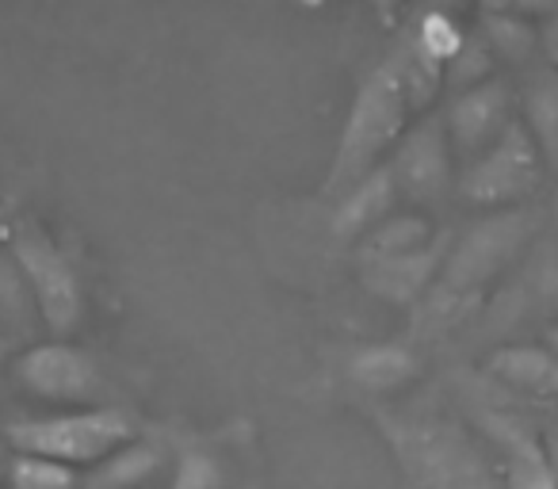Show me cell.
Segmentation results:
<instances>
[{
  "mask_svg": "<svg viewBox=\"0 0 558 489\" xmlns=\"http://www.w3.org/2000/svg\"><path fill=\"white\" fill-rule=\"evenodd\" d=\"M535 230L539 222H535V210L527 207L489 210L486 218H478L451 245L436 288L421 298V326L444 333V329L459 326L471 310H478L489 283L517 265L520 253L532 245Z\"/></svg>",
  "mask_w": 558,
  "mask_h": 489,
  "instance_id": "obj_1",
  "label": "cell"
},
{
  "mask_svg": "<svg viewBox=\"0 0 558 489\" xmlns=\"http://www.w3.org/2000/svg\"><path fill=\"white\" fill-rule=\"evenodd\" d=\"M410 111V93H405L398 58L375 65L364 85H360L356 100H352L349 119H344L333 169H329V192H349L356 180H364L372 169H379V157L395 142H402Z\"/></svg>",
  "mask_w": 558,
  "mask_h": 489,
  "instance_id": "obj_2",
  "label": "cell"
},
{
  "mask_svg": "<svg viewBox=\"0 0 558 489\" xmlns=\"http://www.w3.org/2000/svg\"><path fill=\"white\" fill-rule=\"evenodd\" d=\"M9 443L16 455L54 459L65 466H96L119 448L134 443V425L119 409H70L54 417H32L9 425Z\"/></svg>",
  "mask_w": 558,
  "mask_h": 489,
  "instance_id": "obj_3",
  "label": "cell"
},
{
  "mask_svg": "<svg viewBox=\"0 0 558 489\" xmlns=\"http://www.w3.org/2000/svg\"><path fill=\"white\" fill-rule=\"evenodd\" d=\"M9 249L16 257V265L24 268L27 283H32L43 326L54 337H70L85 318V291H81V280L70 260H65V253L27 218L12 225Z\"/></svg>",
  "mask_w": 558,
  "mask_h": 489,
  "instance_id": "obj_4",
  "label": "cell"
},
{
  "mask_svg": "<svg viewBox=\"0 0 558 489\" xmlns=\"http://www.w3.org/2000/svg\"><path fill=\"white\" fill-rule=\"evenodd\" d=\"M543 172H547L543 154L517 119L494 149H486L478 161L466 164L459 176V195L482 210H512L524 207V199L539 192Z\"/></svg>",
  "mask_w": 558,
  "mask_h": 489,
  "instance_id": "obj_5",
  "label": "cell"
},
{
  "mask_svg": "<svg viewBox=\"0 0 558 489\" xmlns=\"http://www.w3.org/2000/svg\"><path fill=\"white\" fill-rule=\"evenodd\" d=\"M387 164L402 199L436 207L456 184V149L448 138V123L440 115H425L413 131L402 134Z\"/></svg>",
  "mask_w": 558,
  "mask_h": 489,
  "instance_id": "obj_6",
  "label": "cell"
},
{
  "mask_svg": "<svg viewBox=\"0 0 558 489\" xmlns=\"http://www.w3.org/2000/svg\"><path fill=\"white\" fill-rule=\"evenodd\" d=\"M448 138L456 157H463L466 164L478 161L486 149H494L497 142L505 138L512 123H517V96H512V85L501 77L486 81V85L471 88V93H459L451 100L448 115Z\"/></svg>",
  "mask_w": 558,
  "mask_h": 489,
  "instance_id": "obj_7",
  "label": "cell"
},
{
  "mask_svg": "<svg viewBox=\"0 0 558 489\" xmlns=\"http://www.w3.org/2000/svg\"><path fill=\"white\" fill-rule=\"evenodd\" d=\"M16 379L32 394L47 398V402H88L100 390V371H96L93 356L65 341H47L35 349L20 352L16 359Z\"/></svg>",
  "mask_w": 558,
  "mask_h": 489,
  "instance_id": "obj_8",
  "label": "cell"
},
{
  "mask_svg": "<svg viewBox=\"0 0 558 489\" xmlns=\"http://www.w3.org/2000/svg\"><path fill=\"white\" fill-rule=\"evenodd\" d=\"M478 425L486 428V436L505 459V489H558V470L547 440L532 432L527 420L501 409H486Z\"/></svg>",
  "mask_w": 558,
  "mask_h": 489,
  "instance_id": "obj_9",
  "label": "cell"
},
{
  "mask_svg": "<svg viewBox=\"0 0 558 489\" xmlns=\"http://www.w3.org/2000/svg\"><path fill=\"white\" fill-rule=\"evenodd\" d=\"M451 253V237L440 233L433 245L417 253H405V257H390V260H375V265L360 268V280L372 291L375 298L395 306H421V298L436 288L444 272V260Z\"/></svg>",
  "mask_w": 558,
  "mask_h": 489,
  "instance_id": "obj_10",
  "label": "cell"
},
{
  "mask_svg": "<svg viewBox=\"0 0 558 489\" xmlns=\"http://www.w3.org/2000/svg\"><path fill=\"white\" fill-rule=\"evenodd\" d=\"M398 199H402V192H398V184H395V172L383 161L379 169H372L364 180H356L349 192H341V203H337V210H333V233L344 241H364L367 233L379 230L390 215H398L395 210Z\"/></svg>",
  "mask_w": 558,
  "mask_h": 489,
  "instance_id": "obj_11",
  "label": "cell"
},
{
  "mask_svg": "<svg viewBox=\"0 0 558 489\" xmlns=\"http://www.w3.org/2000/svg\"><path fill=\"white\" fill-rule=\"evenodd\" d=\"M486 371L517 394L558 402V356L547 344H501L486 356Z\"/></svg>",
  "mask_w": 558,
  "mask_h": 489,
  "instance_id": "obj_12",
  "label": "cell"
},
{
  "mask_svg": "<svg viewBox=\"0 0 558 489\" xmlns=\"http://www.w3.org/2000/svg\"><path fill=\"white\" fill-rule=\"evenodd\" d=\"M43 314L39 303L32 295V283H27L24 268L16 265L12 249L4 245L0 249V333L9 341V349H35L39 344Z\"/></svg>",
  "mask_w": 558,
  "mask_h": 489,
  "instance_id": "obj_13",
  "label": "cell"
},
{
  "mask_svg": "<svg viewBox=\"0 0 558 489\" xmlns=\"http://www.w3.org/2000/svg\"><path fill=\"white\" fill-rule=\"evenodd\" d=\"M520 123L532 134L535 149L543 154V164L550 172H558V73H535L524 85V96H520Z\"/></svg>",
  "mask_w": 558,
  "mask_h": 489,
  "instance_id": "obj_14",
  "label": "cell"
},
{
  "mask_svg": "<svg viewBox=\"0 0 558 489\" xmlns=\"http://www.w3.org/2000/svg\"><path fill=\"white\" fill-rule=\"evenodd\" d=\"M349 371L356 387L372 390V394H395L405 382L417 379L421 364L405 344H367L352 356Z\"/></svg>",
  "mask_w": 558,
  "mask_h": 489,
  "instance_id": "obj_15",
  "label": "cell"
},
{
  "mask_svg": "<svg viewBox=\"0 0 558 489\" xmlns=\"http://www.w3.org/2000/svg\"><path fill=\"white\" fill-rule=\"evenodd\" d=\"M440 233L433 230L425 215H390L379 230H372L360 241V265H375V260H390V257H405V253H417Z\"/></svg>",
  "mask_w": 558,
  "mask_h": 489,
  "instance_id": "obj_16",
  "label": "cell"
},
{
  "mask_svg": "<svg viewBox=\"0 0 558 489\" xmlns=\"http://www.w3.org/2000/svg\"><path fill=\"white\" fill-rule=\"evenodd\" d=\"M478 35L489 42L494 58H505L512 65H524L539 50V24L520 9H486Z\"/></svg>",
  "mask_w": 558,
  "mask_h": 489,
  "instance_id": "obj_17",
  "label": "cell"
},
{
  "mask_svg": "<svg viewBox=\"0 0 558 489\" xmlns=\"http://www.w3.org/2000/svg\"><path fill=\"white\" fill-rule=\"evenodd\" d=\"M161 470V451L154 443H126L116 455H108L104 463H96L85 478V489H138L142 481H149Z\"/></svg>",
  "mask_w": 558,
  "mask_h": 489,
  "instance_id": "obj_18",
  "label": "cell"
},
{
  "mask_svg": "<svg viewBox=\"0 0 558 489\" xmlns=\"http://www.w3.org/2000/svg\"><path fill=\"white\" fill-rule=\"evenodd\" d=\"M512 298L527 310H558V241H539L527 253V265L520 272V283L512 288Z\"/></svg>",
  "mask_w": 558,
  "mask_h": 489,
  "instance_id": "obj_19",
  "label": "cell"
},
{
  "mask_svg": "<svg viewBox=\"0 0 558 489\" xmlns=\"http://www.w3.org/2000/svg\"><path fill=\"white\" fill-rule=\"evenodd\" d=\"M9 489H81L85 481L77 478V466L54 463L39 455H16L4 470Z\"/></svg>",
  "mask_w": 558,
  "mask_h": 489,
  "instance_id": "obj_20",
  "label": "cell"
},
{
  "mask_svg": "<svg viewBox=\"0 0 558 489\" xmlns=\"http://www.w3.org/2000/svg\"><path fill=\"white\" fill-rule=\"evenodd\" d=\"M494 50H489V42L482 39V35H466L463 50H459L456 58L448 62V70H444V85L451 88V93H471V88L486 85V81H494Z\"/></svg>",
  "mask_w": 558,
  "mask_h": 489,
  "instance_id": "obj_21",
  "label": "cell"
},
{
  "mask_svg": "<svg viewBox=\"0 0 558 489\" xmlns=\"http://www.w3.org/2000/svg\"><path fill=\"white\" fill-rule=\"evenodd\" d=\"M463 42H466V32L448 16V12H428V16L421 20L413 47H417L428 62H436V65L448 70V62L463 50Z\"/></svg>",
  "mask_w": 558,
  "mask_h": 489,
  "instance_id": "obj_22",
  "label": "cell"
},
{
  "mask_svg": "<svg viewBox=\"0 0 558 489\" xmlns=\"http://www.w3.org/2000/svg\"><path fill=\"white\" fill-rule=\"evenodd\" d=\"M172 489H222V470L207 451H184L172 474Z\"/></svg>",
  "mask_w": 558,
  "mask_h": 489,
  "instance_id": "obj_23",
  "label": "cell"
},
{
  "mask_svg": "<svg viewBox=\"0 0 558 489\" xmlns=\"http://www.w3.org/2000/svg\"><path fill=\"white\" fill-rule=\"evenodd\" d=\"M539 50L550 62V70L558 73V9H550L547 16L539 20Z\"/></svg>",
  "mask_w": 558,
  "mask_h": 489,
  "instance_id": "obj_24",
  "label": "cell"
},
{
  "mask_svg": "<svg viewBox=\"0 0 558 489\" xmlns=\"http://www.w3.org/2000/svg\"><path fill=\"white\" fill-rule=\"evenodd\" d=\"M543 344H547V349H550V352H555V356H558V321H555V326L547 329V337H543Z\"/></svg>",
  "mask_w": 558,
  "mask_h": 489,
  "instance_id": "obj_25",
  "label": "cell"
},
{
  "mask_svg": "<svg viewBox=\"0 0 558 489\" xmlns=\"http://www.w3.org/2000/svg\"><path fill=\"white\" fill-rule=\"evenodd\" d=\"M547 443H550V448L558 451V428H555V432H550V440H547Z\"/></svg>",
  "mask_w": 558,
  "mask_h": 489,
  "instance_id": "obj_26",
  "label": "cell"
},
{
  "mask_svg": "<svg viewBox=\"0 0 558 489\" xmlns=\"http://www.w3.org/2000/svg\"><path fill=\"white\" fill-rule=\"evenodd\" d=\"M4 352H9V341H4V333H0V356H4Z\"/></svg>",
  "mask_w": 558,
  "mask_h": 489,
  "instance_id": "obj_27",
  "label": "cell"
},
{
  "mask_svg": "<svg viewBox=\"0 0 558 489\" xmlns=\"http://www.w3.org/2000/svg\"><path fill=\"white\" fill-rule=\"evenodd\" d=\"M547 448H550V443H547ZM550 459H555V470H558V451L555 448H550Z\"/></svg>",
  "mask_w": 558,
  "mask_h": 489,
  "instance_id": "obj_28",
  "label": "cell"
},
{
  "mask_svg": "<svg viewBox=\"0 0 558 489\" xmlns=\"http://www.w3.org/2000/svg\"><path fill=\"white\" fill-rule=\"evenodd\" d=\"M0 481H4V466H0Z\"/></svg>",
  "mask_w": 558,
  "mask_h": 489,
  "instance_id": "obj_29",
  "label": "cell"
},
{
  "mask_svg": "<svg viewBox=\"0 0 558 489\" xmlns=\"http://www.w3.org/2000/svg\"><path fill=\"white\" fill-rule=\"evenodd\" d=\"M555 215H558V195H555Z\"/></svg>",
  "mask_w": 558,
  "mask_h": 489,
  "instance_id": "obj_30",
  "label": "cell"
}]
</instances>
